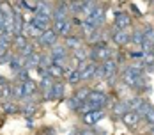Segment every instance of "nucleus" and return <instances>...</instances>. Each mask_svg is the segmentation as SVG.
Listing matches in <instances>:
<instances>
[{
    "mask_svg": "<svg viewBox=\"0 0 154 135\" xmlns=\"http://www.w3.org/2000/svg\"><path fill=\"white\" fill-rule=\"evenodd\" d=\"M113 57V50L110 48L108 45L105 43H97V45H94L91 48V52H89V59L92 60V62H105V60H110Z\"/></svg>",
    "mask_w": 154,
    "mask_h": 135,
    "instance_id": "nucleus-1",
    "label": "nucleus"
},
{
    "mask_svg": "<svg viewBox=\"0 0 154 135\" xmlns=\"http://www.w3.org/2000/svg\"><path fill=\"white\" fill-rule=\"evenodd\" d=\"M85 105H87L89 110H91V108H99V110H103V108L108 105V98H106V94L101 92V91H91V92H89V98H87V101H85Z\"/></svg>",
    "mask_w": 154,
    "mask_h": 135,
    "instance_id": "nucleus-2",
    "label": "nucleus"
},
{
    "mask_svg": "<svg viewBox=\"0 0 154 135\" xmlns=\"http://www.w3.org/2000/svg\"><path fill=\"white\" fill-rule=\"evenodd\" d=\"M105 110H99V108H91V110H87V112H83V116H82V119L85 124H89V126H92V124H97L101 119H105Z\"/></svg>",
    "mask_w": 154,
    "mask_h": 135,
    "instance_id": "nucleus-3",
    "label": "nucleus"
},
{
    "mask_svg": "<svg viewBox=\"0 0 154 135\" xmlns=\"http://www.w3.org/2000/svg\"><path fill=\"white\" fill-rule=\"evenodd\" d=\"M96 69H97V64L92 62V60H87V62H83V64L78 66V71H80L82 80H92L94 76H96Z\"/></svg>",
    "mask_w": 154,
    "mask_h": 135,
    "instance_id": "nucleus-4",
    "label": "nucleus"
},
{
    "mask_svg": "<svg viewBox=\"0 0 154 135\" xmlns=\"http://www.w3.org/2000/svg\"><path fill=\"white\" fill-rule=\"evenodd\" d=\"M113 25H115V30H128L129 25H131V16H129V13H126V11L117 13L115 18H113Z\"/></svg>",
    "mask_w": 154,
    "mask_h": 135,
    "instance_id": "nucleus-5",
    "label": "nucleus"
},
{
    "mask_svg": "<svg viewBox=\"0 0 154 135\" xmlns=\"http://www.w3.org/2000/svg\"><path fill=\"white\" fill-rule=\"evenodd\" d=\"M73 30V21L71 20H60V21H53V32L57 36H64L67 37Z\"/></svg>",
    "mask_w": 154,
    "mask_h": 135,
    "instance_id": "nucleus-6",
    "label": "nucleus"
},
{
    "mask_svg": "<svg viewBox=\"0 0 154 135\" xmlns=\"http://www.w3.org/2000/svg\"><path fill=\"white\" fill-rule=\"evenodd\" d=\"M37 43L39 46H45V48H51L53 45H57V34L53 32V29L45 30L39 37H37Z\"/></svg>",
    "mask_w": 154,
    "mask_h": 135,
    "instance_id": "nucleus-7",
    "label": "nucleus"
},
{
    "mask_svg": "<svg viewBox=\"0 0 154 135\" xmlns=\"http://www.w3.org/2000/svg\"><path fill=\"white\" fill-rule=\"evenodd\" d=\"M112 43H115L117 46H126L131 43V34L128 30H113L112 34Z\"/></svg>",
    "mask_w": 154,
    "mask_h": 135,
    "instance_id": "nucleus-8",
    "label": "nucleus"
},
{
    "mask_svg": "<svg viewBox=\"0 0 154 135\" xmlns=\"http://www.w3.org/2000/svg\"><path fill=\"white\" fill-rule=\"evenodd\" d=\"M105 16H106L105 7H103V5H97V7L94 9L92 14L87 18V21H91L94 27H97V29H99V25H103V21H105Z\"/></svg>",
    "mask_w": 154,
    "mask_h": 135,
    "instance_id": "nucleus-9",
    "label": "nucleus"
},
{
    "mask_svg": "<svg viewBox=\"0 0 154 135\" xmlns=\"http://www.w3.org/2000/svg\"><path fill=\"white\" fill-rule=\"evenodd\" d=\"M69 5L67 4H59L55 5L53 9V14H51V21H60V20H69Z\"/></svg>",
    "mask_w": 154,
    "mask_h": 135,
    "instance_id": "nucleus-10",
    "label": "nucleus"
},
{
    "mask_svg": "<svg viewBox=\"0 0 154 135\" xmlns=\"http://www.w3.org/2000/svg\"><path fill=\"white\" fill-rule=\"evenodd\" d=\"M99 66H101V69H103V76H105V78H113V76L117 75L119 66H117V62L113 59L105 60V62H101Z\"/></svg>",
    "mask_w": 154,
    "mask_h": 135,
    "instance_id": "nucleus-11",
    "label": "nucleus"
},
{
    "mask_svg": "<svg viewBox=\"0 0 154 135\" xmlns=\"http://www.w3.org/2000/svg\"><path fill=\"white\" fill-rule=\"evenodd\" d=\"M83 43H85V41H83L82 37H78V36H67L66 41H64V46H66L67 52H69V50H71V52H76V50H80V48L85 46Z\"/></svg>",
    "mask_w": 154,
    "mask_h": 135,
    "instance_id": "nucleus-12",
    "label": "nucleus"
},
{
    "mask_svg": "<svg viewBox=\"0 0 154 135\" xmlns=\"http://www.w3.org/2000/svg\"><path fill=\"white\" fill-rule=\"evenodd\" d=\"M21 89H23V100H29L32 94L37 91V84L34 80H27V82H20Z\"/></svg>",
    "mask_w": 154,
    "mask_h": 135,
    "instance_id": "nucleus-13",
    "label": "nucleus"
},
{
    "mask_svg": "<svg viewBox=\"0 0 154 135\" xmlns=\"http://www.w3.org/2000/svg\"><path fill=\"white\" fill-rule=\"evenodd\" d=\"M64 98V84L62 82H53L50 89V100H62Z\"/></svg>",
    "mask_w": 154,
    "mask_h": 135,
    "instance_id": "nucleus-14",
    "label": "nucleus"
},
{
    "mask_svg": "<svg viewBox=\"0 0 154 135\" xmlns=\"http://www.w3.org/2000/svg\"><path fill=\"white\" fill-rule=\"evenodd\" d=\"M122 121H124V124H126V126L133 128V126H137V124H138L140 117H138V114H137V112H133V110H128V112L122 116Z\"/></svg>",
    "mask_w": 154,
    "mask_h": 135,
    "instance_id": "nucleus-15",
    "label": "nucleus"
},
{
    "mask_svg": "<svg viewBox=\"0 0 154 135\" xmlns=\"http://www.w3.org/2000/svg\"><path fill=\"white\" fill-rule=\"evenodd\" d=\"M11 68H13V71H16V73H20L21 69H25V59L18 53V55H13L11 57Z\"/></svg>",
    "mask_w": 154,
    "mask_h": 135,
    "instance_id": "nucleus-16",
    "label": "nucleus"
},
{
    "mask_svg": "<svg viewBox=\"0 0 154 135\" xmlns=\"http://www.w3.org/2000/svg\"><path fill=\"white\" fill-rule=\"evenodd\" d=\"M46 73H48V76H50L51 80H55V78H62V76L66 75V69L60 68V66H57V64H51V66L46 69Z\"/></svg>",
    "mask_w": 154,
    "mask_h": 135,
    "instance_id": "nucleus-17",
    "label": "nucleus"
},
{
    "mask_svg": "<svg viewBox=\"0 0 154 135\" xmlns=\"http://www.w3.org/2000/svg\"><path fill=\"white\" fill-rule=\"evenodd\" d=\"M39 60H41V53H37V52H34L32 55L25 57V69H27V68H29V69L39 68Z\"/></svg>",
    "mask_w": 154,
    "mask_h": 135,
    "instance_id": "nucleus-18",
    "label": "nucleus"
},
{
    "mask_svg": "<svg viewBox=\"0 0 154 135\" xmlns=\"http://www.w3.org/2000/svg\"><path fill=\"white\" fill-rule=\"evenodd\" d=\"M66 80L69 82V84H78V82H82V76H80V71H78V68L75 69H66Z\"/></svg>",
    "mask_w": 154,
    "mask_h": 135,
    "instance_id": "nucleus-19",
    "label": "nucleus"
},
{
    "mask_svg": "<svg viewBox=\"0 0 154 135\" xmlns=\"http://www.w3.org/2000/svg\"><path fill=\"white\" fill-rule=\"evenodd\" d=\"M96 7H97L96 2H83V5H82V13H80V14L83 16V20H87V18L94 13Z\"/></svg>",
    "mask_w": 154,
    "mask_h": 135,
    "instance_id": "nucleus-20",
    "label": "nucleus"
},
{
    "mask_svg": "<svg viewBox=\"0 0 154 135\" xmlns=\"http://www.w3.org/2000/svg\"><path fill=\"white\" fill-rule=\"evenodd\" d=\"M131 43L135 46H138V48H142V45H143V32H142V29H135L131 32Z\"/></svg>",
    "mask_w": 154,
    "mask_h": 135,
    "instance_id": "nucleus-21",
    "label": "nucleus"
},
{
    "mask_svg": "<svg viewBox=\"0 0 154 135\" xmlns=\"http://www.w3.org/2000/svg\"><path fill=\"white\" fill-rule=\"evenodd\" d=\"M11 98H13V85L5 82L0 85V100H11Z\"/></svg>",
    "mask_w": 154,
    "mask_h": 135,
    "instance_id": "nucleus-22",
    "label": "nucleus"
},
{
    "mask_svg": "<svg viewBox=\"0 0 154 135\" xmlns=\"http://www.w3.org/2000/svg\"><path fill=\"white\" fill-rule=\"evenodd\" d=\"M73 59L76 60L78 64L87 62V59H89V52L85 50V46H83V48H80V50H76V52H73Z\"/></svg>",
    "mask_w": 154,
    "mask_h": 135,
    "instance_id": "nucleus-23",
    "label": "nucleus"
},
{
    "mask_svg": "<svg viewBox=\"0 0 154 135\" xmlns=\"http://www.w3.org/2000/svg\"><path fill=\"white\" fill-rule=\"evenodd\" d=\"M83 105H85V103H82V101H78V100L75 98V96L67 100V107H69L71 110H76V112H83Z\"/></svg>",
    "mask_w": 154,
    "mask_h": 135,
    "instance_id": "nucleus-24",
    "label": "nucleus"
},
{
    "mask_svg": "<svg viewBox=\"0 0 154 135\" xmlns=\"http://www.w3.org/2000/svg\"><path fill=\"white\" fill-rule=\"evenodd\" d=\"M27 43H29V37H25V36H21V34H20V36H14V39H13V45H14V48L18 52L27 45Z\"/></svg>",
    "mask_w": 154,
    "mask_h": 135,
    "instance_id": "nucleus-25",
    "label": "nucleus"
},
{
    "mask_svg": "<svg viewBox=\"0 0 154 135\" xmlns=\"http://www.w3.org/2000/svg\"><path fill=\"white\" fill-rule=\"evenodd\" d=\"M142 32H143V43L154 45V27H145Z\"/></svg>",
    "mask_w": 154,
    "mask_h": 135,
    "instance_id": "nucleus-26",
    "label": "nucleus"
},
{
    "mask_svg": "<svg viewBox=\"0 0 154 135\" xmlns=\"http://www.w3.org/2000/svg\"><path fill=\"white\" fill-rule=\"evenodd\" d=\"M89 92H91V89H87V87H80V89L76 91V94H75V98H76L78 101L85 103L87 98H89Z\"/></svg>",
    "mask_w": 154,
    "mask_h": 135,
    "instance_id": "nucleus-27",
    "label": "nucleus"
},
{
    "mask_svg": "<svg viewBox=\"0 0 154 135\" xmlns=\"http://www.w3.org/2000/svg\"><path fill=\"white\" fill-rule=\"evenodd\" d=\"M129 110V107H128V101H119V103H115V107H113V112L115 114H119L121 117H122L124 114Z\"/></svg>",
    "mask_w": 154,
    "mask_h": 135,
    "instance_id": "nucleus-28",
    "label": "nucleus"
},
{
    "mask_svg": "<svg viewBox=\"0 0 154 135\" xmlns=\"http://www.w3.org/2000/svg\"><path fill=\"white\" fill-rule=\"evenodd\" d=\"M142 64H143V68H152L154 66L152 52H145V53H143V57H142Z\"/></svg>",
    "mask_w": 154,
    "mask_h": 135,
    "instance_id": "nucleus-29",
    "label": "nucleus"
},
{
    "mask_svg": "<svg viewBox=\"0 0 154 135\" xmlns=\"http://www.w3.org/2000/svg\"><path fill=\"white\" fill-rule=\"evenodd\" d=\"M9 41H5L4 37H0V57H4L5 53H9Z\"/></svg>",
    "mask_w": 154,
    "mask_h": 135,
    "instance_id": "nucleus-30",
    "label": "nucleus"
},
{
    "mask_svg": "<svg viewBox=\"0 0 154 135\" xmlns=\"http://www.w3.org/2000/svg\"><path fill=\"white\" fill-rule=\"evenodd\" d=\"M143 119L147 121V124H149V126H154V107H151V108L145 112Z\"/></svg>",
    "mask_w": 154,
    "mask_h": 135,
    "instance_id": "nucleus-31",
    "label": "nucleus"
},
{
    "mask_svg": "<svg viewBox=\"0 0 154 135\" xmlns=\"http://www.w3.org/2000/svg\"><path fill=\"white\" fill-rule=\"evenodd\" d=\"M21 112H23V116H25V117H32V116H34V112H35V105L32 103L30 107H29V105L23 107V110H21Z\"/></svg>",
    "mask_w": 154,
    "mask_h": 135,
    "instance_id": "nucleus-32",
    "label": "nucleus"
},
{
    "mask_svg": "<svg viewBox=\"0 0 154 135\" xmlns=\"http://www.w3.org/2000/svg\"><path fill=\"white\" fill-rule=\"evenodd\" d=\"M4 110H5V112H9V114H14V112H16L14 101H5V103H4Z\"/></svg>",
    "mask_w": 154,
    "mask_h": 135,
    "instance_id": "nucleus-33",
    "label": "nucleus"
},
{
    "mask_svg": "<svg viewBox=\"0 0 154 135\" xmlns=\"http://www.w3.org/2000/svg\"><path fill=\"white\" fill-rule=\"evenodd\" d=\"M11 57H13L11 53H5L4 57H0V64H5V62H11Z\"/></svg>",
    "mask_w": 154,
    "mask_h": 135,
    "instance_id": "nucleus-34",
    "label": "nucleus"
},
{
    "mask_svg": "<svg viewBox=\"0 0 154 135\" xmlns=\"http://www.w3.org/2000/svg\"><path fill=\"white\" fill-rule=\"evenodd\" d=\"M78 135H96L92 130H89V128H85V130H82V132H78Z\"/></svg>",
    "mask_w": 154,
    "mask_h": 135,
    "instance_id": "nucleus-35",
    "label": "nucleus"
},
{
    "mask_svg": "<svg viewBox=\"0 0 154 135\" xmlns=\"http://www.w3.org/2000/svg\"><path fill=\"white\" fill-rule=\"evenodd\" d=\"M2 84H5V80H4V76L0 75V85H2Z\"/></svg>",
    "mask_w": 154,
    "mask_h": 135,
    "instance_id": "nucleus-36",
    "label": "nucleus"
},
{
    "mask_svg": "<svg viewBox=\"0 0 154 135\" xmlns=\"http://www.w3.org/2000/svg\"><path fill=\"white\" fill-rule=\"evenodd\" d=\"M149 135H154V126H151V130H149Z\"/></svg>",
    "mask_w": 154,
    "mask_h": 135,
    "instance_id": "nucleus-37",
    "label": "nucleus"
},
{
    "mask_svg": "<svg viewBox=\"0 0 154 135\" xmlns=\"http://www.w3.org/2000/svg\"><path fill=\"white\" fill-rule=\"evenodd\" d=\"M151 52H152V55H154V45H152V50H151Z\"/></svg>",
    "mask_w": 154,
    "mask_h": 135,
    "instance_id": "nucleus-38",
    "label": "nucleus"
},
{
    "mask_svg": "<svg viewBox=\"0 0 154 135\" xmlns=\"http://www.w3.org/2000/svg\"><path fill=\"white\" fill-rule=\"evenodd\" d=\"M0 9H2V4H0Z\"/></svg>",
    "mask_w": 154,
    "mask_h": 135,
    "instance_id": "nucleus-39",
    "label": "nucleus"
},
{
    "mask_svg": "<svg viewBox=\"0 0 154 135\" xmlns=\"http://www.w3.org/2000/svg\"><path fill=\"white\" fill-rule=\"evenodd\" d=\"M73 135H78V133H73Z\"/></svg>",
    "mask_w": 154,
    "mask_h": 135,
    "instance_id": "nucleus-40",
    "label": "nucleus"
},
{
    "mask_svg": "<svg viewBox=\"0 0 154 135\" xmlns=\"http://www.w3.org/2000/svg\"><path fill=\"white\" fill-rule=\"evenodd\" d=\"M0 32H2V29H0Z\"/></svg>",
    "mask_w": 154,
    "mask_h": 135,
    "instance_id": "nucleus-41",
    "label": "nucleus"
}]
</instances>
